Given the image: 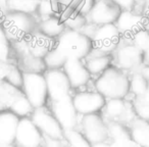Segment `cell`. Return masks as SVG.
<instances>
[{
	"label": "cell",
	"instance_id": "cell-1",
	"mask_svg": "<svg viewBox=\"0 0 149 147\" xmlns=\"http://www.w3.org/2000/svg\"><path fill=\"white\" fill-rule=\"evenodd\" d=\"M95 88L106 99L126 98L130 93V77L118 66L110 65L95 80Z\"/></svg>",
	"mask_w": 149,
	"mask_h": 147
},
{
	"label": "cell",
	"instance_id": "cell-2",
	"mask_svg": "<svg viewBox=\"0 0 149 147\" xmlns=\"http://www.w3.org/2000/svg\"><path fill=\"white\" fill-rule=\"evenodd\" d=\"M38 23L33 13L8 10L4 13L1 27L10 42H21L29 38L37 30Z\"/></svg>",
	"mask_w": 149,
	"mask_h": 147
},
{
	"label": "cell",
	"instance_id": "cell-3",
	"mask_svg": "<svg viewBox=\"0 0 149 147\" xmlns=\"http://www.w3.org/2000/svg\"><path fill=\"white\" fill-rule=\"evenodd\" d=\"M55 47L66 59H85L93 49L88 36L80 31L65 29L56 39Z\"/></svg>",
	"mask_w": 149,
	"mask_h": 147
},
{
	"label": "cell",
	"instance_id": "cell-4",
	"mask_svg": "<svg viewBox=\"0 0 149 147\" xmlns=\"http://www.w3.org/2000/svg\"><path fill=\"white\" fill-rule=\"evenodd\" d=\"M82 33L91 39L94 49L111 54L120 44L122 35L114 24L96 26L87 23Z\"/></svg>",
	"mask_w": 149,
	"mask_h": 147
},
{
	"label": "cell",
	"instance_id": "cell-5",
	"mask_svg": "<svg viewBox=\"0 0 149 147\" xmlns=\"http://www.w3.org/2000/svg\"><path fill=\"white\" fill-rule=\"evenodd\" d=\"M112 62L125 72H140L144 65L143 54L131 38L122 37L120 44L111 53Z\"/></svg>",
	"mask_w": 149,
	"mask_h": 147
},
{
	"label": "cell",
	"instance_id": "cell-6",
	"mask_svg": "<svg viewBox=\"0 0 149 147\" xmlns=\"http://www.w3.org/2000/svg\"><path fill=\"white\" fill-rule=\"evenodd\" d=\"M22 92L29 99L34 108L45 106L49 97H48L47 84L44 74L24 72Z\"/></svg>",
	"mask_w": 149,
	"mask_h": 147
},
{
	"label": "cell",
	"instance_id": "cell-7",
	"mask_svg": "<svg viewBox=\"0 0 149 147\" xmlns=\"http://www.w3.org/2000/svg\"><path fill=\"white\" fill-rule=\"evenodd\" d=\"M78 130L81 131L91 144L104 142L109 139L107 123L99 114L81 116Z\"/></svg>",
	"mask_w": 149,
	"mask_h": 147
},
{
	"label": "cell",
	"instance_id": "cell-8",
	"mask_svg": "<svg viewBox=\"0 0 149 147\" xmlns=\"http://www.w3.org/2000/svg\"><path fill=\"white\" fill-rule=\"evenodd\" d=\"M51 112L63 131L78 129L79 116L72 102V96L68 95L56 101H51Z\"/></svg>",
	"mask_w": 149,
	"mask_h": 147
},
{
	"label": "cell",
	"instance_id": "cell-9",
	"mask_svg": "<svg viewBox=\"0 0 149 147\" xmlns=\"http://www.w3.org/2000/svg\"><path fill=\"white\" fill-rule=\"evenodd\" d=\"M30 118L44 137L64 139V131L62 127L52 114V112L46 109L44 106L34 108V111L32 112Z\"/></svg>",
	"mask_w": 149,
	"mask_h": 147
},
{
	"label": "cell",
	"instance_id": "cell-10",
	"mask_svg": "<svg viewBox=\"0 0 149 147\" xmlns=\"http://www.w3.org/2000/svg\"><path fill=\"white\" fill-rule=\"evenodd\" d=\"M122 8L112 0H96L90 13L86 15L88 23L96 26L114 24Z\"/></svg>",
	"mask_w": 149,
	"mask_h": 147
},
{
	"label": "cell",
	"instance_id": "cell-11",
	"mask_svg": "<svg viewBox=\"0 0 149 147\" xmlns=\"http://www.w3.org/2000/svg\"><path fill=\"white\" fill-rule=\"evenodd\" d=\"M43 144V135L31 118H21L15 133V147H38Z\"/></svg>",
	"mask_w": 149,
	"mask_h": 147
},
{
	"label": "cell",
	"instance_id": "cell-12",
	"mask_svg": "<svg viewBox=\"0 0 149 147\" xmlns=\"http://www.w3.org/2000/svg\"><path fill=\"white\" fill-rule=\"evenodd\" d=\"M44 77L47 84L48 97L50 101H56L70 95L72 86L63 70H46Z\"/></svg>",
	"mask_w": 149,
	"mask_h": 147
},
{
	"label": "cell",
	"instance_id": "cell-13",
	"mask_svg": "<svg viewBox=\"0 0 149 147\" xmlns=\"http://www.w3.org/2000/svg\"><path fill=\"white\" fill-rule=\"evenodd\" d=\"M72 102L80 116H87L102 111L106 98L97 91H81L72 96Z\"/></svg>",
	"mask_w": 149,
	"mask_h": 147
},
{
	"label": "cell",
	"instance_id": "cell-14",
	"mask_svg": "<svg viewBox=\"0 0 149 147\" xmlns=\"http://www.w3.org/2000/svg\"><path fill=\"white\" fill-rule=\"evenodd\" d=\"M22 53H29L37 57L43 58L50 49L55 46V41L53 39L43 35L38 29L26 40L17 42Z\"/></svg>",
	"mask_w": 149,
	"mask_h": 147
},
{
	"label": "cell",
	"instance_id": "cell-15",
	"mask_svg": "<svg viewBox=\"0 0 149 147\" xmlns=\"http://www.w3.org/2000/svg\"><path fill=\"white\" fill-rule=\"evenodd\" d=\"M147 17L135 10H122L114 25L122 37L132 38L137 32L146 28Z\"/></svg>",
	"mask_w": 149,
	"mask_h": 147
},
{
	"label": "cell",
	"instance_id": "cell-16",
	"mask_svg": "<svg viewBox=\"0 0 149 147\" xmlns=\"http://www.w3.org/2000/svg\"><path fill=\"white\" fill-rule=\"evenodd\" d=\"M102 111H103L102 116L108 120V122H118L124 124V123L128 122V120L132 122L135 118H132V116H131L132 114H135L133 105L128 103L125 100V98L107 99Z\"/></svg>",
	"mask_w": 149,
	"mask_h": 147
},
{
	"label": "cell",
	"instance_id": "cell-17",
	"mask_svg": "<svg viewBox=\"0 0 149 147\" xmlns=\"http://www.w3.org/2000/svg\"><path fill=\"white\" fill-rule=\"evenodd\" d=\"M72 88H81L87 85L91 79L89 70L82 59H68L62 68Z\"/></svg>",
	"mask_w": 149,
	"mask_h": 147
},
{
	"label": "cell",
	"instance_id": "cell-18",
	"mask_svg": "<svg viewBox=\"0 0 149 147\" xmlns=\"http://www.w3.org/2000/svg\"><path fill=\"white\" fill-rule=\"evenodd\" d=\"M19 118L10 110H0V145L15 144Z\"/></svg>",
	"mask_w": 149,
	"mask_h": 147
},
{
	"label": "cell",
	"instance_id": "cell-19",
	"mask_svg": "<svg viewBox=\"0 0 149 147\" xmlns=\"http://www.w3.org/2000/svg\"><path fill=\"white\" fill-rule=\"evenodd\" d=\"M86 68L91 76H100L112 63V56L109 53H104L97 49H92L89 55L85 58Z\"/></svg>",
	"mask_w": 149,
	"mask_h": 147
},
{
	"label": "cell",
	"instance_id": "cell-20",
	"mask_svg": "<svg viewBox=\"0 0 149 147\" xmlns=\"http://www.w3.org/2000/svg\"><path fill=\"white\" fill-rule=\"evenodd\" d=\"M128 129L132 140L139 147H149V121L135 118Z\"/></svg>",
	"mask_w": 149,
	"mask_h": 147
},
{
	"label": "cell",
	"instance_id": "cell-21",
	"mask_svg": "<svg viewBox=\"0 0 149 147\" xmlns=\"http://www.w3.org/2000/svg\"><path fill=\"white\" fill-rule=\"evenodd\" d=\"M37 29L43 35L51 39H57L66 28L59 15H53V17L41 19V21L38 23Z\"/></svg>",
	"mask_w": 149,
	"mask_h": 147
},
{
	"label": "cell",
	"instance_id": "cell-22",
	"mask_svg": "<svg viewBox=\"0 0 149 147\" xmlns=\"http://www.w3.org/2000/svg\"><path fill=\"white\" fill-rule=\"evenodd\" d=\"M59 17L63 22L66 29L74 30V31L81 32L88 23L86 15H82L76 10L68 8V7L62 8Z\"/></svg>",
	"mask_w": 149,
	"mask_h": 147
},
{
	"label": "cell",
	"instance_id": "cell-23",
	"mask_svg": "<svg viewBox=\"0 0 149 147\" xmlns=\"http://www.w3.org/2000/svg\"><path fill=\"white\" fill-rule=\"evenodd\" d=\"M21 65L19 66L24 72H41L44 74L47 68L43 58L37 57L29 53L21 54Z\"/></svg>",
	"mask_w": 149,
	"mask_h": 147
},
{
	"label": "cell",
	"instance_id": "cell-24",
	"mask_svg": "<svg viewBox=\"0 0 149 147\" xmlns=\"http://www.w3.org/2000/svg\"><path fill=\"white\" fill-rule=\"evenodd\" d=\"M9 108H10L9 110L13 111L15 114H17L19 118H30L32 112L34 111V106L29 101V99L24 95L23 92H21L15 96V99L11 101Z\"/></svg>",
	"mask_w": 149,
	"mask_h": 147
},
{
	"label": "cell",
	"instance_id": "cell-25",
	"mask_svg": "<svg viewBox=\"0 0 149 147\" xmlns=\"http://www.w3.org/2000/svg\"><path fill=\"white\" fill-rule=\"evenodd\" d=\"M62 10L61 5L56 0H39L36 13L41 19L59 15Z\"/></svg>",
	"mask_w": 149,
	"mask_h": 147
},
{
	"label": "cell",
	"instance_id": "cell-26",
	"mask_svg": "<svg viewBox=\"0 0 149 147\" xmlns=\"http://www.w3.org/2000/svg\"><path fill=\"white\" fill-rule=\"evenodd\" d=\"M131 39L133 43L142 52L144 63L149 64V31L146 28H144L137 32Z\"/></svg>",
	"mask_w": 149,
	"mask_h": 147
},
{
	"label": "cell",
	"instance_id": "cell-27",
	"mask_svg": "<svg viewBox=\"0 0 149 147\" xmlns=\"http://www.w3.org/2000/svg\"><path fill=\"white\" fill-rule=\"evenodd\" d=\"M149 82L144 78L140 72H132L130 77V92L134 94L135 97L143 96L148 89Z\"/></svg>",
	"mask_w": 149,
	"mask_h": 147
},
{
	"label": "cell",
	"instance_id": "cell-28",
	"mask_svg": "<svg viewBox=\"0 0 149 147\" xmlns=\"http://www.w3.org/2000/svg\"><path fill=\"white\" fill-rule=\"evenodd\" d=\"M43 60L47 70H61L68 59H66V58L58 51L57 48L54 46V47L52 48V49H50L49 51L47 52V54L44 56Z\"/></svg>",
	"mask_w": 149,
	"mask_h": 147
},
{
	"label": "cell",
	"instance_id": "cell-29",
	"mask_svg": "<svg viewBox=\"0 0 149 147\" xmlns=\"http://www.w3.org/2000/svg\"><path fill=\"white\" fill-rule=\"evenodd\" d=\"M64 140L68 147H91L92 144L78 129L64 131Z\"/></svg>",
	"mask_w": 149,
	"mask_h": 147
},
{
	"label": "cell",
	"instance_id": "cell-30",
	"mask_svg": "<svg viewBox=\"0 0 149 147\" xmlns=\"http://www.w3.org/2000/svg\"><path fill=\"white\" fill-rule=\"evenodd\" d=\"M4 81L11 85L13 87L21 89L23 87L24 82V72L17 65L9 64V68L7 70L6 75H5Z\"/></svg>",
	"mask_w": 149,
	"mask_h": 147
},
{
	"label": "cell",
	"instance_id": "cell-31",
	"mask_svg": "<svg viewBox=\"0 0 149 147\" xmlns=\"http://www.w3.org/2000/svg\"><path fill=\"white\" fill-rule=\"evenodd\" d=\"M11 42L3 28L0 26V61L8 62L11 56Z\"/></svg>",
	"mask_w": 149,
	"mask_h": 147
},
{
	"label": "cell",
	"instance_id": "cell-32",
	"mask_svg": "<svg viewBox=\"0 0 149 147\" xmlns=\"http://www.w3.org/2000/svg\"><path fill=\"white\" fill-rule=\"evenodd\" d=\"M132 105L137 118L149 121V102L143 96L135 97Z\"/></svg>",
	"mask_w": 149,
	"mask_h": 147
},
{
	"label": "cell",
	"instance_id": "cell-33",
	"mask_svg": "<svg viewBox=\"0 0 149 147\" xmlns=\"http://www.w3.org/2000/svg\"><path fill=\"white\" fill-rule=\"evenodd\" d=\"M95 1L96 0H80V2L78 3L74 10L84 15H87L92 9V7H93Z\"/></svg>",
	"mask_w": 149,
	"mask_h": 147
},
{
	"label": "cell",
	"instance_id": "cell-34",
	"mask_svg": "<svg viewBox=\"0 0 149 147\" xmlns=\"http://www.w3.org/2000/svg\"><path fill=\"white\" fill-rule=\"evenodd\" d=\"M43 145L45 147H68L64 139H54L43 136Z\"/></svg>",
	"mask_w": 149,
	"mask_h": 147
},
{
	"label": "cell",
	"instance_id": "cell-35",
	"mask_svg": "<svg viewBox=\"0 0 149 147\" xmlns=\"http://www.w3.org/2000/svg\"><path fill=\"white\" fill-rule=\"evenodd\" d=\"M118 6L122 8V10H133L135 8L137 0H112Z\"/></svg>",
	"mask_w": 149,
	"mask_h": 147
},
{
	"label": "cell",
	"instance_id": "cell-36",
	"mask_svg": "<svg viewBox=\"0 0 149 147\" xmlns=\"http://www.w3.org/2000/svg\"><path fill=\"white\" fill-rule=\"evenodd\" d=\"M8 68H9V63H8V62L0 61V82L4 81L5 75H6Z\"/></svg>",
	"mask_w": 149,
	"mask_h": 147
},
{
	"label": "cell",
	"instance_id": "cell-37",
	"mask_svg": "<svg viewBox=\"0 0 149 147\" xmlns=\"http://www.w3.org/2000/svg\"><path fill=\"white\" fill-rule=\"evenodd\" d=\"M140 72L144 76V78L149 82V64H144L140 70Z\"/></svg>",
	"mask_w": 149,
	"mask_h": 147
},
{
	"label": "cell",
	"instance_id": "cell-38",
	"mask_svg": "<svg viewBox=\"0 0 149 147\" xmlns=\"http://www.w3.org/2000/svg\"><path fill=\"white\" fill-rule=\"evenodd\" d=\"M10 0H0V8L2 9L4 13L7 11V6H8V3Z\"/></svg>",
	"mask_w": 149,
	"mask_h": 147
},
{
	"label": "cell",
	"instance_id": "cell-39",
	"mask_svg": "<svg viewBox=\"0 0 149 147\" xmlns=\"http://www.w3.org/2000/svg\"><path fill=\"white\" fill-rule=\"evenodd\" d=\"M4 11L2 9L0 8V26H1V23H2V20H3V17H4Z\"/></svg>",
	"mask_w": 149,
	"mask_h": 147
},
{
	"label": "cell",
	"instance_id": "cell-40",
	"mask_svg": "<svg viewBox=\"0 0 149 147\" xmlns=\"http://www.w3.org/2000/svg\"><path fill=\"white\" fill-rule=\"evenodd\" d=\"M143 97L145 98V99L147 100V101L149 102V86H148V89H147V91H146V93L143 95Z\"/></svg>",
	"mask_w": 149,
	"mask_h": 147
},
{
	"label": "cell",
	"instance_id": "cell-41",
	"mask_svg": "<svg viewBox=\"0 0 149 147\" xmlns=\"http://www.w3.org/2000/svg\"><path fill=\"white\" fill-rule=\"evenodd\" d=\"M0 147H15V144L13 145H0Z\"/></svg>",
	"mask_w": 149,
	"mask_h": 147
},
{
	"label": "cell",
	"instance_id": "cell-42",
	"mask_svg": "<svg viewBox=\"0 0 149 147\" xmlns=\"http://www.w3.org/2000/svg\"><path fill=\"white\" fill-rule=\"evenodd\" d=\"M146 29L149 31V19L147 20V24H146Z\"/></svg>",
	"mask_w": 149,
	"mask_h": 147
},
{
	"label": "cell",
	"instance_id": "cell-43",
	"mask_svg": "<svg viewBox=\"0 0 149 147\" xmlns=\"http://www.w3.org/2000/svg\"><path fill=\"white\" fill-rule=\"evenodd\" d=\"M38 147H45V146H44V145L42 144V145H40V146H38Z\"/></svg>",
	"mask_w": 149,
	"mask_h": 147
}]
</instances>
